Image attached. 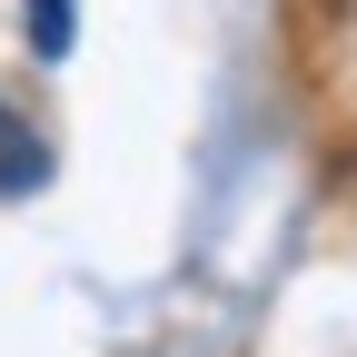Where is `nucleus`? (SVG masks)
Listing matches in <instances>:
<instances>
[{
	"label": "nucleus",
	"instance_id": "2",
	"mask_svg": "<svg viewBox=\"0 0 357 357\" xmlns=\"http://www.w3.org/2000/svg\"><path fill=\"white\" fill-rule=\"evenodd\" d=\"M79 40V0H30V60H70Z\"/></svg>",
	"mask_w": 357,
	"mask_h": 357
},
{
	"label": "nucleus",
	"instance_id": "1",
	"mask_svg": "<svg viewBox=\"0 0 357 357\" xmlns=\"http://www.w3.org/2000/svg\"><path fill=\"white\" fill-rule=\"evenodd\" d=\"M40 178H50V139H40V119H30V109L0 100V199L40 189Z\"/></svg>",
	"mask_w": 357,
	"mask_h": 357
}]
</instances>
